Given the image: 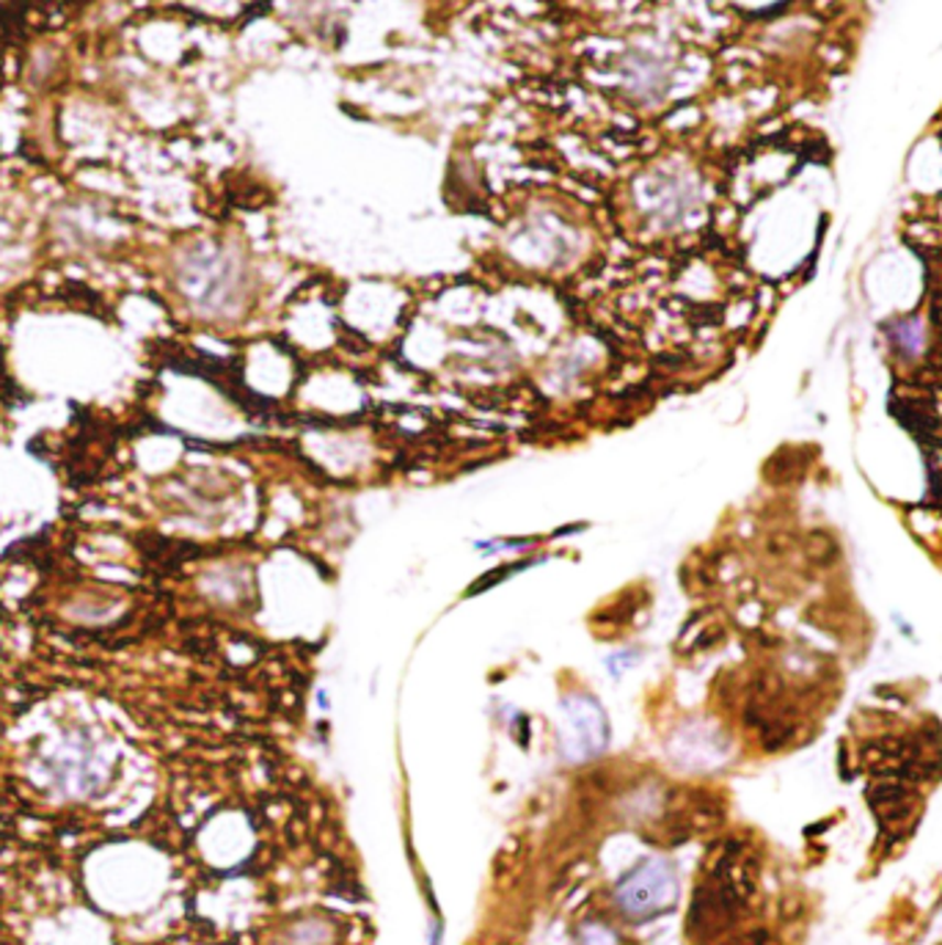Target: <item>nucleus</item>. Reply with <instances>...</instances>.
<instances>
[{"label":"nucleus","mask_w":942,"mask_h":945,"mask_svg":"<svg viewBox=\"0 0 942 945\" xmlns=\"http://www.w3.org/2000/svg\"><path fill=\"white\" fill-rule=\"evenodd\" d=\"M180 290L191 301V309L198 315H231L242 293L237 262L226 251L193 249L180 262Z\"/></svg>","instance_id":"1"},{"label":"nucleus","mask_w":942,"mask_h":945,"mask_svg":"<svg viewBox=\"0 0 942 945\" xmlns=\"http://www.w3.org/2000/svg\"><path fill=\"white\" fill-rule=\"evenodd\" d=\"M733 945H777V939L769 932H749L741 934L738 939H733Z\"/></svg>","instance_id":"6"},{"label":"nucleus","mask_w":942,"mask_h":945,"mask_svg":"<svg viewBox=\"0 0 942 945\" xmlns=\"http://www.w3.org/2000/svg\"><path fill=\"white\" fill-rule=\"evenodd\" d=\"M582 945H617V937H615V932H611L609 926H600V923H593V926L584 928Z\"/></svg>","instance_id":"5"},{"label":"nucleus","mask_w":942,"mask_h":945,"mask_svg":"<svg viewBox=\"0 0 942 945\" xmlns=\"http://www.w3.org/2000/svg\"><path fill=\"white\" fill-rule=\"evenodd\" d=\"M868 800L887 829L909 824L918 811V796L907 783H876L868 791Z\"/></svg>","instance_id":"3"},{"label":"nucleus","mask_w":942,"mask_h":945,"mask_svg":"<svg viewBox=\"0 0 942 945\" xmlns=\"http://www.w3.org/2000/svg\"><path fill=\"white\" fill-rule=\"evenodd\" d=\"M565 712H567V723H571L573 730H576V745H578V736H584L582 739V758L595 756V752L604 750L606 747V719H604V712H600L598 703H595L593 697L582 695V697H576V700H567Z\"/></svg>","instance_id":"4"},{"label":"nucleus","mask_w":942,"mask_h":945,"mask_svg":"<svg viewBox=\"0 0 942 945\" xmlns=\"http://www.w3.org/2000/svg\"><path fill=\"white\" fill-rule=\"evenodd\" d=\"M675 877L664 860H645L617 884L615 899L631 917H653L675 901Z\"/></svg>","instance_id":"2"}]
</instances>
